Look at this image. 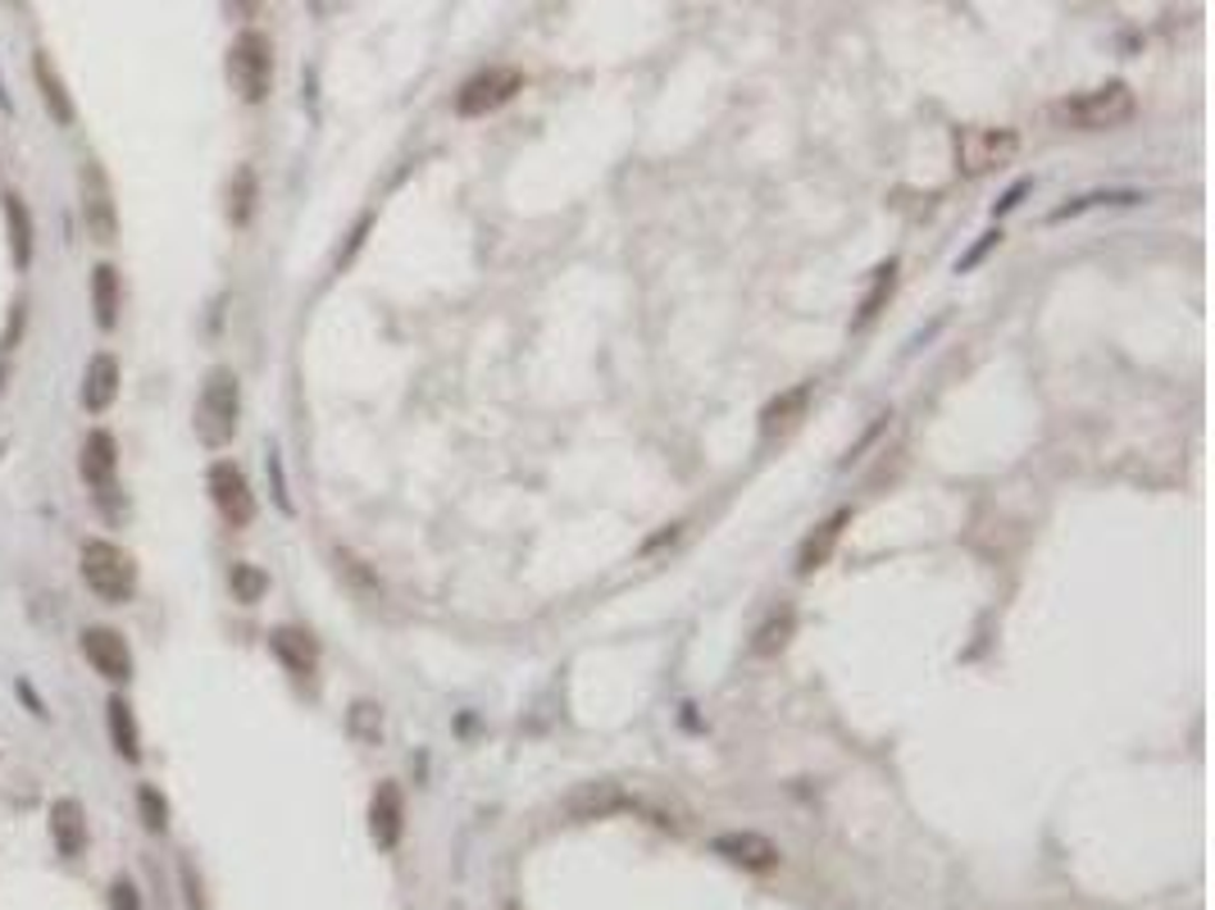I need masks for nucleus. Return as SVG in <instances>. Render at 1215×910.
Wrapping results in <instances>:
<instances>
[{
    "label": "nucleus",
    "mask_w": 1215,
    "mask_h": 910,
    "mask_svg": "<svg viewBox=\"0 0 1215 910\" xmlns=\"http://www.w3.org/2000/svg\"><path fill=\"white\" fill-rule=\"evenodd\" d=\"M78 569H82V583L91 588V597H101L106 606H128L137 592V560L110 538H87Z\"/></svg>",
    "instance_id": "nucleus-1"
},
{
    "label": "nucleus",
    "mask_w": 1215,
    "mask_h": 910,
    "mask_svg": "<svg viewBox=\"0 0 1215 910\" xmlns=\"http://www.w3.org/2000/svg\"><path fill=\"white\" fill-rule=\"evenodd\" d=\"M228 82L241 106H265L273 91V41L260 28H241L228 46Z\"/></svg>",
    "instance_id": "nucleus-2"
},
{
    "label": "nucleus",
    "mask_w": 1215,
    "mask_h": 910,
    "mask_svg": "<svg viewBox=\"0 0 1215 910\" xmlns=\"http://www.w3.org/2000/svg\"><path fill=\"white\" fill-rule=\"evenodd\" d=\"M1134 119V91L1125 82H1102L1093 91H1079L1056 106V123L1075 132H1106Z\"/></svg>",
    "instance_id": "nucleus-3"
},
{
    "label": "nucleus",
    "mask_w": 1215,
    "mask_h": 910,
    "mask_svg": "<svg viewBox=\"0 0 1215 910\" xmlns=\"http://www.w3.org/2000/svg\"><path fill=\"white\" fill-rule=\"evenodd\" d=\"M237 419H241V388L232 369H210L201 401H197V433L210 451L228 447L237 438Z\"/></svg>",
    "instance_id": "nucleus-4"
},
{
    "label": "nucleus",
    "mask_w": 1215,
    "mask_h": 910,
    "mask_svg": "<svg viewBox=\"0 0 1215 910\" xmlns=\"http://www.w3.org/2000/svg\"><path fill=\"white\" fill-rule=\"evenodd\" d=\"M78 201H82V223L91 232V242H119V206H114V187H110V173L96 164V160H82L78 169Z\"/></svg>",
    "instance_id": "nucleus-5"
},
{
    "label": "nucleus",
    "mask_w": 1215,
    "mask_h": 910,
    "mask_svg": "<svg viewBox=\"0 0 1215 910\" xmlns=\"http://www.w3.org/2000/svg\"><path fill=\"white\" fill-rule=\"evenodd\" d=\"M519 91H524V73H519V69H510V64H492V69L474 73V78L456 91V114H465V119H482V114H492V110L510 106Z\"/></svg>",
    "instance_id": "nucleus-6"
},
{
    "label": "nucleus",
    "mask_w": 1215,
    "mask_h": 910,
    "mask_svg": "<svg viewBox=\"0 0 1215 910\" xmlns=\"http://www.w3.org/2000/svg\"><path fill=\"white\" fill-rule=\"evenodd\" d=\"M206 483H210V501H215V510H219V519L228 523V529H251L256 492H251V478L241 473V464L215 460L210 473H206Z\"/></svg>",
    "instance_id": "nucleus-7"
},
{
    "label": "nucleus",
    "mask_w": 1215,
    "mask_h": 910,
    "mask_svg": "<svg viewBox=\"0 0 1215 910\" xmlns=\"http://www.w3.org/2000/svg\"><path fill=\"white\" fill-rule=\"evenodd\" d=\"M1015 151H1019L1015 128H965V132H956V169L960 173H988V169L1006 164Z\"/></svg>",
    "instance_id": "nucleus-8"
},
{
    "label": "nucleus",
    "mask_w": 1215,
    "mask_h": 910,
    "mask_svg": "<svg viewBox=\"0 0 1215 910\" xmlns=\"http://www.w3.org/2000/svg\"><path fill=\"white\" fill-rule=\"evenodd\" d=\"M710 851H715L719 860H728V866L747 870V874H769V870L784 866L779 842H769V838L756 833V829H728V833H719V838L710 842Z\"/></svg>",
    "instance_id": "nucleus-9"
},
{
    "label": "nucleus",
    "mask_w": 1215,
    "mask_h": 910,
    "mask_svg": "<svg viewBox=\"0 0 1215 910\" xmlns=\"http://www.w3.org/2000/svg\"><path fill=\"white\" fill-rule=\"evenodd\" d=\"M82 660H87L106 683H128V679H132V651H128V638H123L119 629L87 624V629H82Z\"/></svg>",
    "instance_id": "nucleus-10"
},
{
    "label": "nucleus",
    "mask_w": 1215,
    "mask_h": 910,
    "mask_svg": "<svg viewBox=\"0 0 1215 910\" xmlns=\"http://www.w3.org/2000/svg\"><path fill=\"white\" fill-rule=\"evenodd\" d=\"M406 833V797L392 779H382L369 797V838L378 851H397Z\"/></svg>",
    "instance_id": "nucleus-11"
},
{
    "label": "nucleus",
    "mask_w": 1215,
    "mask_h": 910,
    "mask_svg": "<svg viewBox=\"0 0 1215 910\" xmlns=\"http://www.w3.org/2000/svg\"><path fill=\"white\" fill-rule=\"evenodd\" d=\"M78 473L91 492H110L119 478V442L110 428H91L82 438V456H78Z\"/></svg>",
    "instance_id": "nucleus-12"
},
{
    "label": "nucleus",
    "mask_w": 1215,
    "mask_h": 910,
    "mask_svg": "<svg viewBox=\"0 0 1215 910\" xmlns=\"http://www.w3.org/2000/svg\"><path fill=\"white\" fill-rule=\"evenodd\" d=\"M32 82H37V96H41L46 114H51L60 128H73V119H78V110H73V91L64 87V78H60V69H56V60L46 56V51H37V56H32Z\"/></svg>",
    "instance_id": "nucleus-13"
},
{
    "label": "nucleus",
    "mask_w": 1215,
    "mask_h": 910,
    "mask_svg": "<svg viewBox=\"0 0 1215 910\" xmlns=\"http://www.w3.org/2000/svg\"><path fill=\"white\" fill-rule=\"evenodd\" d=\"M114 401H119V360L110 351H96L87 360V373H82V410L106 414Z\"/></svg>",
    "instance_id": "nucleus-14"
},
{
    "label": "nucleus",
    "mask_w": 1215,
    "mask_h": 910,
    "mask_svg": "<svg viewBox=\"0 0 1215 910\" xmlns=\"http://www.w3.org/2000/svg\"><path fill=\"white\" fill-rule=\"evenodd\" d=\"M269 647L273 656L282 660V669L297 683H315V669H319V647L310 642L306 629H273L269 633Z\"/></svg>",
    "instance_id": "nucleus-15"
},
{
    "label": "nucleus",
    "mask_w": 1215,
    "mask_h": 910,
    "mask_svg": "<svg viewBox=\"0 0 1215 910\" xmlns=\"http://www.w3.org/2000/svg\"><path fill=\"white\" fill-rule=\"evenodd\" d=\"M815 397V382H797V388L779 392L765 410H760V438H784L806 419V406Z\"/></svg>",
    "instance_id": "nucleus-16"
},
{
    "label": "nucleus",
    "mask_w": 1215,
    "mask_h": 910,
    "mask_svg": "<svg viewBox=\"0 0 1215 910\" xmlns=\"http://www.w3.org/2000/svg\"><path fill=\"white\" fill-rule=\"evenodd\" d=\"M0 210H6L10 260H14L19 273H28V269H32V256H37V223H32V214H28V206H23L19 191H6V197H0Z\"/></svg>",
    "instance_id": "nucleus-17"
},
{
    "label": "nucleus",
    "mask_w": 1215,
    "mask_h": 910,
    "mask_svg": "<svg viewBox=\"0 0 1215 910\" xmlns=\"http://www.w3.org/2000/svg\"><path fill=\"white\" fill-rule=\"evenodd\" d=\"M51 842L64 860H78L87 851V816L78 797H60L51 806Z\"/></svg>",
    "instance_id": "nucleus-18"
},
{
    "label": "nucleus",
    "mask_w": 1215,
    "mask_h": 910,
    "mask_svg": "<svg viewBox=\"0 0 1215 910\" xmlns=\"http://www.w3.org/2000/svg\"><path fill=\"white\" fill-rule=\"evenodd\" d=\"M119 310H123V282L114 264H96L91 269V319L101 332L119 328Z\"/></svg>",
    "instance_id": "nucleus-19"
},
{
    "label": "nucleus",
    "mask_w": 1215,
    "mask_h": 910,
    "mask_svg": "<svg viewBox=\"0 0 1215 910\" xmlns=\"http://www.w3.org/2000/svg\"><path fill=\"white\" fill-rule=\"evenodd\" d=\"M852 523V510H838V514H829L819 523V529L801 542V551H797V573H815V569H824L829 564V556H834V547L843 542V529Z\"/></svg>",
    "instance_id": "nucleus-20"
},
{
    "label": "nucleus",
    "mask_w": 1215,
    "mask_h": 910,
    "mask_svg": "<svg viewBox=\"0 0 1215 910\" xmlns=\"http://www.w3.org/2000/svg\"><path fill=\"white\" fill-rule=\"evenodd\" d=\"M106 733H110V747L119 751V760H128V764L141 760V729H137V710L128 706V697L106 701Z\"/></svg>",
    "instance_id": "nucleus-21"
},
{
    "label": "nucleus",
    "mask_w": 1215,
    "mask_h": 910,
    "mask_svg": "<svg viewBox=\"0 0 1215 910\" xmlns=\"http://www.w3.org/2000/svg\"><path fill=\"white\" fill-rule=\"evenodd\" d=\"M256 206H260V178L251 164H237L232 178H228V223L232 228H247L256 219Z\"/></svg>",
    "instance_id": "nucleus-22"
},
{
    "label": "nucleus",
    "mask_w": 1215,
    "mask_h": 910,
    "mask_svg": "<svg viewBox=\"0 0 1215 910\" xmlns=\"http://www.w3.org/2000/svg\"><path fill=\"white\" fill-rule=\"evenodd\" d=\"M619 806H628V797L615 783H588V788H578L569 797V816L574 820H601V816H610V810H619Z\"/></svg>",
    "instance_id": "nucleus-23"
},
{
    "label": "nucleus",
    "mask_w": 1215,
    "mask_h": 910,
    "mask_svg": "<svg viewBox=\"0 0 1215 910\" xmlns=\"http://www.w3.org/2000/svg\"><path fill=\"white\" fill-rule=\"evenodd\" d=\"M332 564H337V579H342L356 597H365V601H378L382 597V583H378V573L356 556V551H347V547H337L332 551Z\"/></svg>",
    "instance_id": "nucleus-24"
},
{
    "label": "nucleus",
    "mask_w": 1215,
    "mask_h": 910,
    "mask_svg": "<svg viewBox=\"0 0 1215 910\" xmlns=\"http://www.w3.org/2000/svg\"><path fill=\"white\" fill-rule=\"evenodd\" d=\"M228 592H232L237 606H256V601H265V592H269V573H265L260 564H251V560H237V564L228 569Z\"/></svg>",
    "instance_id": "nucleus-25"
},
{
    "label": "nucleus",
    "mask_w": 1215,
    "mask_h": 910,
    "mask_svg": "<svg viewBox=\"0 0 1215 910\" xmlns=\"http://www.w3.org/2000/svg\"><path fill=\"white\" fill-rule=\"evenodd\" d=\"M793 629H797V614H793V610H779V614H769L765 624L756 629V642H751V651H756V656H779V651L788 647Z\"/></svg>",
    "instance_id": "nucleus-26"
},
{
    "label": "nucleus",
    "mask_w": 1215,
    "mask_h": 910,
    "mask_svg": "<svg viewBox=\"0 0 1215 910\" xmlns=\"http://www.w3.org/2000/svg\"><path fill=\"white\" fill-rule=\"evenodd\" d=\"M137 816L146 833H169V801L156 783H137Z\"/></svg>",
    "instance_id": "nucleus-27"
},
{
    "label": "nucleus",
    "mask_w": 1215,
    "mask_h": 910,
    "mask_svg": "<svg viewBox=\"0 0 1215 910\" xmlns=\"http://www.w3.org/2000/svg\"><path fill=\"white\" fill-rule=\"evenodd\" d=\"M347 724H351V738H356V742L374 747V742L382 738V706H374V701H356V706H351V714H347Z\"/></svg>",
    "instance_id": "nucleus-28"
},
{
    "label": "nucleus",
    "mask_w": 1215,
    "mask_h": 910,
    "mask_svg": "<svg viewBox=\"0 0 1215 910\" xmlns=\"http://www.w3.org/2000/svg\"><path fill=\"white\" fill-rule=\"evenodd\" d=\"M893 282H897V264L888 260L879 273H874V287H869V297L860 301V314H856V323H869L874 314H879V306H884V297H893Z\"/></svg>",
    "instance_id": "nucleus-29"
},
{
    "label": "nucleus",
    "mask_w": 1215,
    "mask_h": 910,
    "mask_svg": "<svg viewBox=\"0 0 1215 910\" xmlns=\"http://www.w3.org/2000/svg\"><path fill=\"white\" fill-rule=\"evenodd\" d=\"M106 906H110V910H146V901H141V892H137V883H132L128 874H119V879L106 888Z\"/></svg>",
    "instance_id": "nucleus-30"
},
{
    "label": "nucleus",
    "mask_w": 1215,
    "mask_h": 910,
    "mask_svg": "<svg viewBox=\"0 0 1215 910\" xmlns=\"http://www.w3.org/2000/svg\"><path fill=\"white\" fill-rule=\"evenodd\" d=\"M182 888H187V901H191V910H206L201 874H197V866H191V860H182Z\"/></svg>",
    "instance_id": "nucleus-31"
},
{
    "label": "nucleus",
    "mask_w": 1215,
    "mask_h": 910,
    "mask_svg": "<svg viewBox=\"0 0 1215 910\" xmlns=\"http://www.w3.org/2000/svg\"><path fill=\"white\" fill-rule=\"evenodd\" d=\"M997 242H1002V228H993V232H984V242H979L975 251H969V256H965V260L956 264V273H965V269H975V264H979V260H984V256H988V251H993Z\"/></svg>",
    "instance_id": "nucleus-32"
},
{
    "label": "nucleus",
    "mask_w": 1215,
    "mask_h": 910,
    "mask_svg": "<svg viewBox=\"0 0 1215 910\" xmlns=\"http://www.w3.org/2000/svg\"><path fill=\"white\" fill-rule=\"evenodd\" d=\"M1025 191H1029V182H1019V187H1010V191H1006V201L997 206V214H1006V210H1015V206H1019V197H1025Z\"/></svg>",
    "instance_id": "nucleus-33"
},
{
    "label": "nucleus",
    "mask_w": 1215,
    "mask_h": 910,
    "mask_svg": "<svg viewBox=\"0 0 1215 910\" xmlns=\"http://www.w3.org/2000/svg\"><path fill=\"white\" fill-rule=\"evenodd\" d=\"M260 6H265V0H232L237 19H256V14H260Z\"/></svg>",
    "instance_id": "nucleus-34"
},
{
    "label": "nucleus",
    "mask_w": 1215,
    "mask_h": 910,
    "mask_svg": "<svg viewBox=\"0 0 1215 910\" xmlns=\"http://www.w3.org/2000/svg\"><path fill=\"white\" fill-rule=\"evenodd\" d=\"M0 106H6V110H14V106H10V96H6V87H0Z\"/></svg>",
    "instance_id": "nucleus-35"
},
{
    "label": "nucleus",
    "mask_w": 1215,
    "mask_h": 910,
    "mask_svg": "<svg viewBox=\"0 0 1215 910\" xmlns=\"http://www.w3.org/2000/svg\"><path fill=\"white\" fill-rule=\"evenodd\" d=\"M0 388H6V373H0Z\"/></svg>",
    "instance_id": "nucleus-36"
},
{
    "label": "nucleus",
    "mask_w": 1215,
    "mask_h": 910,
    "mask_svg": "<svg viewBox=\"0 0 1215 910\" xmlns=\"http://www.w3.org/2000/svg\"><path fill=\"white\" fill-rule=\"evenodd\" d=\"M510 910H515V906H510Z\"/></svg>",
    "instance_id": "nucleus-37"
}]
</instances>
